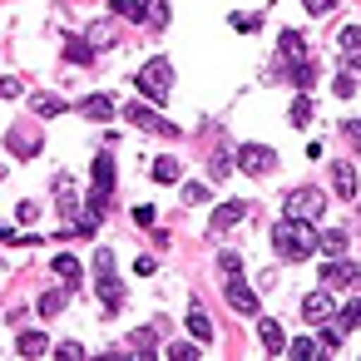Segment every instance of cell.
Segmentation results:
<instances>
[{"label":"cell","instance_id":"7","mask_svg":"<svg viewBox=\"0 0 361 361\" xmlns=\"http://www.w3.org/2000/svg\"><path fill=\"white\" fill-rule=\"evenodd\" d=\"M361 277V267L351 262V257H326L322 262V287L331 292V287H346V282H356Z\"/></svg>","mask_w":361,"mask_h":361},{"label":"cell","instance_id":"43","mask_svg":"<svg viewBox=\"0 0 361 361\" xmlns=\"http://www.w3.org/2000/svg\"><path fill=\"white\" fill-rule=\"evenodd\" d=\"M149 25H169V6L159 0V6H149Z\"/></svg>","mask_w":361,"mask_h":361},{"label":"cell","instance_id":"44","mask_svg":"<svg viewBox=\"0 0 361 361\" xmlns=\"http://www.w3.org/2000/svg\"><path fill=\"white\" fill-rule=\"evenodd\" d=\"M154 218H159L154 208H134V223H139V228H154Z\"/></svg>","mask_w":361,"mask_h":361},{"label":"cell","instance_id":"24","mask_svg":"<svg viewBox=\"0 0 361 361\" xmlns=\"http://www.w3.org/2000/svg\"><path fill=\"white\" fill-rule=\"evenodd\" d=\"M277 50H282V60L297 65V60H302V35H297V30H282V35H277Z\"/></svg>","mask_w":361,"mask_h":361},{"label":"cell","instance_id":"28","mask_svg":"<svg viewBox=\"0 0 361 361\" xmlns=\"http://www.w3.org/2000/svg\"><path fill=\"white\" fill-rule=\"evenodd\" d=\"M228 25H233V30H238V35H252V30H257V25H262V20H257V16H252V11H233V16H228Z\"/></svg>","mask_w":361,"mask_h":361},{"label":"cell","instance_id":"34","mask_svg":"<svg viewBox=\"0 0 361 361\" xmlns=\"http://www.w3.org/2000/svg\"><path fill=\"white\" fill-rule=\"evenodd\" d=\"M331 90H336V94H341V99H351V94H356V75H351V70H341V75H336V85H331Z\"/></svg>","mask_w":361,"mask_h":361},{"label":"cell","instance_id":"20","mask_svg":"<svg viewBox=\"0 0 361 361\" xmlns=\"http://www.w3.org/2000/svg\"><path fill=\"white\" fill-rule=\"evenodd\" d=\"M65 297H70V287H50V292H40V317H60L65 312Z\"/></svg>","mask_w":361,"mask_h":361},{"label":"cell","instance_id":"38","mask_svg":"<svg viewBox=\"0 0 361 361\" xmlns=\"http://www.w3.org/2000/svg\"><path fill=\"white\" fill-rule=\"evenodd\" d=\"M55 356H60V361H80V356H85V346H80V341H60V346H55Z\"/></svg>","mask_w":361,"mask_h":361},{"label":"cell","instance_id":"33","mask_svg":"<svg viewBox=\"0 0 361 361\" xmlns=\"http://www.w3.org/2000/svg\"><path fill=\"white\" fill-rule=\"evenodd\" d=\"M336 45H341V50H361V25H341Z\"/></svg>","mask_w":361,"mask_h":361},{"label":"cell","instance_id":"45","mask_svg":"<svg viewBox=\"0 0 361 361\" xmlns=\"http://www.w3.org/2000/svg\"><path fill=\"white\" fill-rule=\"evenodd\" d=\"M341 134H346V139H356V144H361V119H346V124H341Z\"/></svg>","mask_w":361,"mask_h":361},{"label":"cell","instance_id":"46","mask_svg":"<svg viewBox=\"0 0 361 361\" xmlns=\"http://www.w3.org/2000/svg\"><path fill=\"white\" fill-rule=\"evenodd\" d=\"M351 322H361V297H356V302H351Z\"/></svg>","mask_w":361,"mask_h":361},{"label":"cell","instance_id":"37","mask_svg":"<svg viewBox=\"0 0 361 361\" xmlns=\"http://www.w3.org/2000/svg\"><path fill=\"white\" fill-rule=\"evenodd\" d=\"M94 272H99V277H109V272H114V252H109V247H99V252H94Z\"/></svg>","mask_w":361,"mask_h":361},{"label":"cell","instance_id":"1","mask_svg":"<svg viewBox=\"0 0 361 361\" xmlns=\"http://www.w3.org/2000/svg\"><path fill=\"white\" fill-rule=\"evenodd\" d=\"M272 247H277L287 262H302V257L317 252V233H312L307 218H282V223L272 228Z\"/></svg>","mask_w":361,"mask_h":361},{"label":"cell","instance_id":"13","mask_svg":"<svg viewBox=\"0 0 361 361\" xmlns=\"http://www.w3.org/2000/svg\"><path fill=\"white\" fill-rule=\"evenodd\" d=\"M80 114H85V119H99V124H104V119H114V114H119V104H114V94H90V99L80 104Z\"/></svg>","mask_w":361,"mask_h":361},{"label":"cell","instance_id":"32","mask_svg":"<svg viewBox=\"0 0 361 361\" xmlns=\"http://www.w3.org/2000/svg\"><path fill=\"white\" fill-rule=\"evenodd\" d=\"M292 80H297V85L307 90V85L317 80V65H312V60H297V65H292Z\"/></svg>","mask_w":361,"mask_h":361},{"label":"cell","instance_id":"30","mask_svg":"<svg viewBox=\"0 0 361 361\" xmlns=\"http://www.w3.org/2000/svg\"><path fill=\"white\" fill-rule=\"evenodd\" d=\"M11 149H16L20 159H35V154H40V144H35L30 134H11Z\"/></svg>","mask_w":361,"mask_h":361},{"label":"cell","instance_id":"19","mask_svg":"<svg viewBox=\"0 0 361 361\" xmlns=\"http://www.w3.org/2000/svg\"><path fill=\"white\" fill-rule=\"evenodd\" d=\"M322 351H326V346H322V336H297V341L287 346V356H292V361H317Z\"/></svg>","mask_w":361,"mask_h":361},{"label":"cell","instance_id":"2","mask_svg":"<svg viewBox=\"0 0 361 361\" xmlns=\"http://www.w3.org/2000/svg\"><path fill=\"white\" fill-rule=\"evenodd\" d=\"M134 85H139L144 99L164 104V99H169V85H173V65H169V60H149V65L134 75Z\"/></svg>","mask_w":361,"mask_h":361},{"label":"cell","instance_id":"3","mask_svg":"<svg viewBox=\"0 0 361 361\" xmlns=\"http://www.w3.org/2000/svg\"><path fill=\"white\" fill-rule=\"evenodd\" d=\"M282 213L287 218H326V193L322 188H312V183H302V188H292L287 198H282Z\"/></svg>","mask_w":361,"mask_h":361},{"label":"cell","instance_id":"39","mask_svg":"<svg viewBox=\"0 0 361 361\" xmlns=\"http://www.w3.org/2000/svg\"><path fill=\"white\" fill-rule=\"evenodd\" d=\"M208 198V183H183V203H203Z\"/></svg>","mask_w":361,"mask_h":361},{"label":"cell","instance_id":"11","mask_svg":"<svg viewBox=\"0 0 361 361\" xmlns=\"http://www.w3.org/2000/svg\"><path fill=\"white\" fill-rule=\"evenodd\" d=\"M331 307H336V302L326 297V287H322V292H307V297H302V317H307V322H317V326H322V322L331 317Z\"/></svg>","mask_w":361,"mask_h":361},{"label":"cell","instance_id":"4","mask_svg":"<svg viewBox=\"0 0 361 361\" xmlns=\"http://www.w3.org/2000/svg\"><path fill=\"white\" fill-rule=\"evenodd\" d=\"M223 297H228V307H233V312H247V317H257V287H252L243 272H233V277L223 282Z\"/></svg>","mask_w":361,"mask_h":361},{"label":"cell","instance_id":"21","mask_svg":"<svg viewBox=\"0 0 361 361\" xmlns=\"http://www.w3.org/2000/svg\"><path fill=\"white\" fill-rule=\"evenodd\" d=\"M109 16H119V20H149V6H144V0H109Z\"/></svg>","mask_w":361,"mask_h":361},{"label":"cell","instance_id":"42","mask_svg":"<svg viewBox=\"0 0 361 361\" xmlns=\"http://www.w3.org/2000/svg\"><path fill=\"white\" fill-rule=\"evenodd\" d=\"M307 119H312V99H297L292 104V124H307Z\"/></svg>","mask_w":361,"mask_h":361},{"label":"cell","instance_id":"27","mask_svg":"<svg viewBox=\"0 0 361 361\" xmlns=\"http://www.w3.org/2000/svg\"><path fill=\"white\" fill-rule=\"evenodd\" d=\"M55 272H60V277H65V282H70V287H75V282H80V272H85V267H80V257H70V252H60V257H55Z\"/></svg>","mask_w":361,"mask_h":361},{"label":"cell","instance_id":"6","mask_svg":"<svg viewBox=\"0 0 361 361\" xmlns=\"http://www.w3.org/2000/svg\"><path fill=\"white\" fill-rule=\"evenodd\" d=\"M238 169H243V173H272V169H277V154H272L267 144H243V149H238Z\"/></svg>","mask_w":361,"mask_h":361},{"label":"cell","instance_id":"12","mask_svg":"<svg viewBox=\"0 0 361 361\" xmlns=\"http://www.w3.org/2000/svg\"><path fill=\"white\" fill-rule=\"evenodd\" d=\"M346 331H351V312H341V317H326V322H322V331H317V336H322V346H326V351H336V346H341V336H346Z\"/></svg>","mask_w":361,"mask_h":361},{"label":"cell","instance_id":"36","mask_svg":"<svg viewBox=\"0 0 361 361\" xmlns=\"http://www.w3.org/2000/svg\"><path fill=\"white\" fill-rule=\"evenodd\" d=\"M198 346H203V341H178V346H169V356H173V361H193Z\"/></svg>","mask_w":361,"mask_h":361},{"label":"cell","instance_id":"22","mask_svg":"<svg viewBox=\"0 0 361 361\" xmlns=\"http://www.w3.org/2000/svg\"><path fill=\"white\" fill-rule=\"evenodd\" d=\"M317 252H326V257H341V252H346V233H336V228L317 233Z\"/></svg>","mask_w":361,"mask_h":361},{"label":"cell","instance_id":"35","mask_svg":"<svg viewBox=\"0 0 361 361\" xmlns=\"http://www.w3.org/2000/svg\"><path fill=\"white\" fill-rule=\"evenodd\" d=\"M218 267H223V277L243 272V252H218Z\"/></svg>","mask_w":361,"mask_h":361},{"label":"cell","instance_id":"9","mask_svg":"<svg viewBox=\"0 0 361 361\" xmlns=\"http://www.w3.org/2000/svg\"><path fill=\"white\" fill-rule=\"evenodd\" d=\"M331 193L336 198H356V169L346 159H331Z\"/></svg>","mask_w":361,"mask_h":361},{"label":"cell","instance_id":"40","mask_svg":"<svg viewBox=\"0 0 361 361\" xmlns=\"http://www.w3.org/2000/svg\"><path fill=\"white\" fill-rule=\"evenodd\" d=\"M302 6H307V16H331L336 0H302Z\"/></svg>","mask_w":361,"mask_h":361},{"label":"cell","instance_id":"8","mask_svg":"<svg viewBox=\"0 0 361 361\" xmlns=\"http://www.w3.org/2000/svg\"><path fill=\"white\" fill-rule=\"evenodd\" d=\"M124 114H129V124H134V129H149V134H164V139H178V129H173L169 119H159L154 109H144V104H129Z\"/></svg>","mask_w":361,"mask_h":361},{"label":"cell","instance_id":"41","mask_svg":"<svg viewBox=\"0 0 361 361\" xmlns=\"http://www.w3.org/2000/svg\"><path fill=\"white\" fill-rule=\"evenodd\" d=\"M20 94V80L16 75H0V99H16Z\"/></svg>","mask_w":361,"mask_h":361},{"label":"cell","instance_id":"29","mask_svg":"<svg viewBox=\"0 0 361 361\" xmlns=\"http://www.w3.org/2000/svg\"><path fill=\"white\" fill-rule=\"evenodd\" d=\"M30 109H35V114H65V99H55V94H35Z\"/></svg>","mask_w":361,"mask_h":361},{"label":"cell","instance_id":"15","mask_svg":"<svg viewBox=\"0 0 361 361\" xmlns=\"http://www.w3.org/2000/svg\"><path fill=\"white\" fill-rule=\"evenodd\" d=\"M188 331H193V341H203V346L213 341V317H208V312H203L198 302L188 307Z\"/></svg>","mask_w":361,"mask_h":361},{"label":"cell","instance_id":"5","mask_svg":"<svg viewBox=\"0 0 361 361\" xmlns=\"http://www.w3.org/2000/svg\"><path fill=\"white\" fill-rule=\"evenodd\" d=\"M109 193H114V154H99V159H94V198H90L85 208H94V213H104V203H109Z\"/></svg>","mask_w":361,"mask_h":361},{"label":"cell","instance_id":"25","mask_svg":"<svg viewBox=\"0 0 361 361\" xmlns=\"http://www.w3.org/2000/svg\"><path fill=\"white\" fill-rule=\"evenodd\" d=\"M129 346H134V351H139V356H154V351H159V331H154V326H139V331H134V341H129Z\"/></svg>","mask_w":361,"mask_h":361},{"label":"cell","instance_id":"47","mask_svg":"<svg viewBox=\"0 0 361 361\" xmlns=\"http://www.w3.org/2000/svg\"><path fill=\"white\" fill-rule=\"evenodd\" d=\"M0 238H16V233H11V228H6V223H0Z\"/></svg>","mask_w":361,"mask_h":361},{"label":"cell","instance_id":"17","mask_svg":"<svg viewBox=\"0 0 361 361\" xmlns=\"http://www.w3.org/2000/svg\"><path fill=\"white\" fill-rule=\"evenodd\" d=\"M99 297H104V312H119L124 307V282L109 272V277H99Z\"/></svg>","mask_w":361,"mask_h":361},{"label":"cell","instance_id":"16","mask_svg":"<svg viewBox=\"0 0 361 361\" xmlns=\"http://www.w3.org/2000/svg\"><path fill=\"white\" fill-rule=\"evenodd\" d=\"M55 198H60V208H65L70 218H80V213H85V208L75 203V178H70V173H60V178H55Z\"/></svg>","mask_w":361,"mask_h":361},{"label":"cell","instance_id":"26","mask_svg":"<svg viewBox=\"0 0 361 361\" xmlns=\"http://www.w3.org/2000/svg\"><path fill=\"white\" fill-rule=\"evenodd\" d=\"M65 60H70V65H90V60H94V45H90V40H70V45H65Z\"/></svg>","mask_w":361,"mask_h":361},{"label":"cell","instance_id":"14","mask_svg":"<svg viewBox=\"0 0 361 361\" xmlns=\"http://www.w3.org/2000/svg\"><path fill=\"white\" fill-rule=\"evenodd\" d=\"M85 40H90L94 50H109V45L119 40V25H114V20H90V30H85Z\"/></svg>","mask_w":361,"mask_h":361},{"label":"cell","instance_id":"23","mask_svg":"<svg viewBox=\"0 0 361 361\" xmlns=\"http://www.w3.org/2000/svg\"><path fill=\"white\" fill-rule=\"evenodd\" d=\"M45 351H50V336H45V331H20V356L35 361V356H45Z\"/></svg>","mask_w":361,"mask_h":361},{"label":"cell","instance_id":"18","mask_svg":"<svg viewBox=\"0 0 361 361\" xmlns=\"http://www.w3.org/2000/svg\"><path fill=\"white\" fill-rule=\"evenodd\" d=\"M257 336H262V346H267L272 356H277V351H287V336H282V326H277L272 317H262V322H257Z\"/></svg>","mask_w":361,"mask_h":361},{"label":"cell","instance_id":"10","mask_svg":"<svg viewBox=\"0 0 361 361\" xmlns=\"http://www.w3.org/2000/svg\"><path fill=\"white\" fill-rule=\"evenodd\" d=\"M243 213H247V203H238V198H233V203H218L213 218H208V228H213V233H228V228L243 223Z\"/></svg>","mask_w":361,"mask_h":361},{"label":"cell","instance_id":"31","mask_svg":"<svg viewBox=\"0 0 361 361\" xmlns=\"http://www.w3.org/2000/svg\"><path fill=\"white\" fill-rule=\"evenodd\" d=\"M154 178L159 183H178V159H159L154 164Z\"/></svg>","mask_w":361,"mask_h":361}]
</instances>
